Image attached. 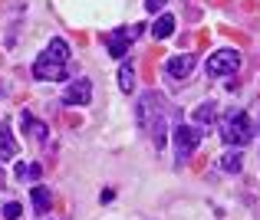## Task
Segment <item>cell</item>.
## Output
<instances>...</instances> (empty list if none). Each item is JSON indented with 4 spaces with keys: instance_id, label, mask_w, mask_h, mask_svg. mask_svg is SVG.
<instances>
[{
    "instance_id": "6da1fadb",
    "label": "cell",
    "mask_w": 260,
    "mask_h": 220,
    "mask_svg": "<svg viewBox=\"0 0 260 220\" xmlns=\"http://www.w3.org/2000/svg\"><path fill=\"white\" fill-rule=\"evenodd\" d=\"M33 76L43 79V82L66 79V76H70V46H66L63 40H50V46H46L37 56V63H33Z\"/></svg>"
},
{
    "instance_id": "7a4b0ae2",
    "label": "cell",
    "mask_w": 260,
    "mask_h": 220,
    "mask_svg": "<svg viewBox=\"0 0 260 220\" xmlns=\"http://www.w3.org/2000/svg\"><path fill=\"white\" fill-rule=\"evenodd\" d=\"M221 135H224L228 145L241 148L254 138V122H250L247 112H231V115H224V122H221Z\"/></svg>"
},
{
    "instance_id": "3957f363",
    "label": "cell",
    "mask_w": 260,
    "mask_h": 220,
    "mask_svg": "<svg viewBox=\"0 0 260 220\" xmlns=\"http://www.w3.org/2000/svg\"><path fill=\"white\" fill-rule=\"evenodd\" d=\"M204 66H208V76H234L241 69V53L237 50H214Z\"/></svg>"
},
{
    "instance_id": "277c9868",
    "label": "cell",
    "mask_w": 260,
    "mask_h": 220,
    "mask_svg": "<svg viewBox=\"0 0 260 220\" xmlns=\"http://www.w3.org/2000/svg\"><path fill=\"white\" fill-rule=\"evenodd\" d=\"M201 145V132L198 128H188V125H178L175 128V155H178V164H184L191 155H194V148Z\"/></svg>"
},
{
    "instance_id": "5b68a950",
    "label": "cell",
    "mask_w": 260,
    "mask_h": 220,
    "mask_svg": "<svg viewBox=\"0 0 260 220\" xmlns=\"http://www.w3.org/2000/svg\"><path fill=\"white\" fill-rule=\"evenodd\" d=\"M191 69H194V56H191V53H175L165 63V72L172 76V79H188Z\"/></svg>"
},
{
    "instance_id": "8992f818",
    "label": "cell",
    "mask_w": 260,
    "mask_h": 220,
    "mask_svg": "<svg viewBox=\"0 0 260 220\" xmlns=\"http://www.w3.org/2000/svg\"><path fill=\"white\" fill-rule=\"evenodd\" d=\"M89 99H92V82L89 79H76L70 89H66V95H63L66 105H86Z\"/></svg>"
},
{
    "instance_id": "52a82bcc",
    "label": "cell",
    "mask_w": 260,
    "mask_h": 220,
    "mask_svg": "<svg viewBox=\"0 0 260 220\" xmlns=\"http://www.w3.org/2000/svg\"><path fill=\"white\" fill-rule=\"evenodd\" d=\"M20 125H23L26 132H30V138H33V141H46V138H50V128H46L43 122H37L30 112H23V115H20Z\"/></svg>"
},
{
    "instance_id": "ba28073f",
    "label": "cell",
    "mask_w": 260,
    "mask_h": 220,
    "mask_svg": "<svg viewBox=\"0 0 260 220\" xmlns=\"http://www.w3.org/2000/svg\"><path fill=\"white\" fill-rule=\"evenodd\" d=\"M13 155H17V141H13V135H10V125L0 122V161H10Z\"/></svg>"
},
{
    "instance_id": "9c48e42d",
    "label": "cell",
    "mask_w": 260,
    "mask_h": 220,
    "mask_svg": "<svg viewBox=\"0 0 260 220\" xmlns=\"http://www.w3.org/2000/svg\"><path fill=\"white\" fill-rule=\"evenodd\" d=\"M217 168H221V171H228V174H241V168H244L241 151H224V155H221V161H217Z\"/></svg>"
},
{
    "instance_id": "30bf717a",
    "label": "cell",
    "mask_w": 260,
    "mask_h": 220,
    "mask_svg": "<svg viewBox=\"0 0 260 220\" xmlns=\"http://www.w3.org/2000/svg\"><path fill=\"white\" fill-rule=\"evenodd\" d=\"M128 43H132V36L128 33H112V36L106 40V46H109V53H112L115 59H122L125 56V50H128Z\"/></svg>"
},
{
    "instance_id": "8fae6325",
    "label": "cell",
    "mask_w": 260,
    "mask_h": 220,
    "mask_svg": "<svg viewBox=\"0 0 260 220\" xmlns=\"http://www.w3.org/2000/svg\"><path fill=\"white\" fill-rule=\"evenodd\" d=\"M172 30H175V17H172V13H161V17L152 23V36L155 40H168Z\"/></svg>"
},
{
    "instance_id": "7c38bea8",
    "label": "cell",
    "mask_w": 260,
    "mask_h": 220,
    "mask_svg": "<svg viewBox=\"0 0 260 220\" xmlns=\"http://www.w3.org/2000/svg\"><path fill=\"white\" fill-rule=\"evenodd\" d=\"M119 86H122V92H135V69H132V63H122Z\"/></svg>"
},
{
    "instance_id": "4fadbf2b",
    "label": "cell",
    "mask_w": 260,
    "mask_h": 220,
    "mask_svg": "<svg viewBox=\"0 0 260 220\" xmlns=\"http://www.w3.org/2000/svg\"><path fill=\"white\" fill-rule=\"evenodd\" d=\"M30 197H33V207H37V214H46V210H50V191H46V188H33Z\"/></svg>"
},
{
    "instance_id": "5bb4252c",
    "label": "cell",
    "mask_w": 260,
    "mask_h": 220,
    "mask_svg": "<svg viewBox=\"0 0 260 220\" xmlns=\"http://www.w3.org/2000/svg\"><path fill=\"white\" fill-rule=\"evenodd\" d=\"M17 177L20 181H40V177H43V168H40V164H17Z\"/></svg>"
},
{
    "instance_id": "9a60e30c",
    "label": "cell",
    "mask_w": 260,
    "mask_h": 220,
    "mask_svg": "<svg viewBox=\"0 0 260 220\" xmlns=\"http://www.w3.org/2000/svg\"><path fill=\"white\" fill-rule=\"evenodd\" d=\"M214 102H204V105H198V112H194V122L198 125H211V122H214Z\"/></svg>"
},
{
    "instance_id": "2e32d148",
    "label": "cell",
    "mask_w": 260,
    "mask_h": 220,
    "mask_svg": "<svg viewBox=\"0 0 260 220\" xmlns=\"http://www.w3.org/2000/svg\"><path fill=\"white\" fill-rule=\"evenodd\" d=\"M20 214H23V207H20V204H7V207H4V217L7 220H17Z\"/></svg>"
},
{
    "instance_id": "e0dca14e",
    "label": "cell",
    "mask_w": 260,
    "mask_h": 220,
    "mask_svg": "<svg viewBox=\"0 0 260 220\" xmlns=\"http://www.w3.org/2000/svg\"><path fill=\"white\" fill-rule=\"evenodd\" d=\"M145 7H148V10H161V7H165V0H145Z\"/></svg>"
},
{
    "instance_id": "ac0fdd59",
    "label": "cell",
    "mask_w": 260,
    "mask_h": 220,
    "mask_svg": "<svg viewBox=\"0 0 260 220\" xmlns=\"http://www.w3.org/2000/svg\"><path fill=\"white\" fill-rule=\"evenodd\" d=\"M4 184H7V177H4V171H0V188H4Z\"/></svg>"
}]
</instances>
